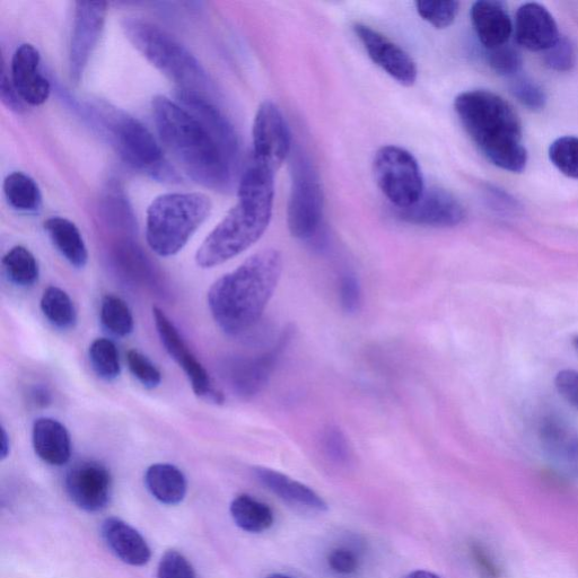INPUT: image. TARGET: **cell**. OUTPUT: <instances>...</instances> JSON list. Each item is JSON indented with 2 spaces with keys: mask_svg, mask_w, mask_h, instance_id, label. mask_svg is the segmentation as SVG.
<instances>
[{
  "mask_svg": "<svg viewBox=\"0 0 578 578\" xmlns=\"http://www.w3.org/2000/svg\"><path fill=\"white\" fill-rule=\"evenodd\" d=\"M266 578H294V577L285 574H271Z\"/></svg>",
  "mask_w": 578,
  "mask_h": 578,
  "instance_id": "obj_51",
  "label": "cell"
},
{
  "mask_svg": "<svg viewBox=\"0 0 578 578\" xmlns=\"http://www.w3.org/2000/svg\"><path fill=\"white\" fill-rule=\"evenodd\" d=\"M4 194L8 205L17 212L37 214L42 207L38 183L23 172L8 174L4 181Z\"/></svg>",
  "mask_w": 578,
  "mask_h": 578,
  "instance_id": "obj_28",
  "label": "cell"
},
{
  "mask_svg": "<svg viewBox=\"0 0 578 578\" xmlns=\"http://www.w3.org/2000/svg\"><path fill=\"white\" fill-rule=\"evenodd\" d=\"M3 63L2 77H0V98L5 107L16 113L24 111V102L12 81L11 74L7 73Z\"/></svg>",
  "mask_w": 578,
  "mask_h": 578,
  "instance_id": "obj_45",
  "label": "cell"
},
{
  "mask_svg": "<svg viewBox=\"0 0 578 578\" xmlns=\"http://www.w3.org/2000/svg\"><path fill=\"white\" fill-rule=\"evenodd\" d=\"M323 446L328 457L338 463L349 459V445L346 436L337 427H330L323 435Z\"/></svg>",
  "mask_w": 578,
  "mask_h": 578,
  "instance_id": "obj_43",
  "label": "cell"
},
{
  "mask_svg": "<svg viewBox=\"0 0 578 578\" xmlns=\"http://www.w3.org/2000/svg\"><path fill=\"white\" fill-rule=\"evenodd\" d=\"M416 11L422 19L437 30L449 28L457 19L460 4L453 0L446 2H416Z\"/></svg>",
  "mask_w": 578,
  "mask_h": 578,
  "instance_id": "obj_35",
  "label": "cell"
},
{
  "mask_svg": "<svg viewBox=\"0 0 578 578\" xmlns=\"http://www.w3.org/2000/svg\"><path fill=\"white\" fill-rule=\"evenodd\" d=\"M11 77L24 103L39 107L48 101L50 82L42 73L38 49L30 43H24L16 49L11 64Z\"/></svg>",
  "mask_w": 578,
  "mask_h": 578,
  "instance_id": "obj_18",
  "label": "cell"
},
{
  "mask_svg": "<svg viewBox=\"0 0 578 578\" xmlns=\"http://www.w3.org/2000/svg\"><path fill=\"white\" fill-rule=\"evenodd\" d=\"M34 400L38 402L39 405L46 406L49 404L50 396L49 393L42 389H37L33 393Z\"/></svg>",
  "mask_w": 578,
  "mask_h": 578,
  "instance_id": "obj_49",
  "label": "cell"
},
{
  "mask_svg": "<svg viewBox=\"0 0 578 578\" xmlns=\"http://www.w3.org/2000/svg\"><path fill=\"white\" fill-rule=\"evenodd\" d=\"M100 318L102 326L111 335L124 338L134 330V317L129 306L116 295L104 296Z\"/></svg>",
  "mask_w": 578,
  "mask_h": 578,
  "instance_id": "obj_32",
  "label": "cell"
},
{
  "mask_svg": "<svg viewBox=\"0 0 578 578\" xmlns=\"http://www.w3.org/2000/svg\"><path fill=\"white\" fill-rule=\"evenodd\" d=\"M234 522L244 531L261 533L273 527L275 518L270 507L250 495H240L231 504Z\"/></svg>",
  "mask_w": 578,
  "mask_h": 578,
  "instance_id": "obj_29",
  "label": "cell"
},
{
  "mask_svg": "<svg viewBox=\"0 0 578 578\" xmlns=\"http://www.w3.org/2000/svg\"><path fill=\"white\" fill-rule=\"evenodd\" d=\"M45 230L52 244L70 265L84 268L89 260L82 233L78 227L64 217H51L45 223Z\"/></svg>",
  "mask_w": 578,
  "mask_h": 578,
  "instance_id": "obj_24",
  "label": "cell"
},
{
  "mask_svg": "<svg viewBox=\"0 0 578 578\" xmlns=\"http://www.w3.org/2000/svg\"><path fill=\"white\" fill-rule=\"evenodd\" d=\"M102 537L105 544L122 562L143 566L150 562L151 549L142 534L124 521L110 518L102 524Z\"/></svg>",
  "mask_w": 578,
  "mask_h": 578,
  "instance_id": "obj_21",
  "label": "cell"
},
{
  "mask_svg": "<svg viewBox=\"0 0 578 578\" xmlns=\"http://www.w3.org/2000/svg\"><path fill=\"white\" fill-rule=\"evenodd\" d=\"M549 160L560 173L578 180V137L556 139L549 147Z\"/></svg>",
  "mask_w": 578,
  "mask_h": 578,
  "instance_id": "obj_34",
  "label": "cell"
},
{
  "mask_svg": "<svg viewBox=\"0 0 578 578\" xmlns=\"http://www.w3.org/2000/svg\"><path fill=\"white\" fill-rule=\"evenodd\" d=\"M292 189L287 225L295 239L309 241L318 234L323 216V190L318 171L301 148L292 151Z\"/></svg>",
  "mask_w": 578,
  "mask_h": 578,
  "instance_id": "obj_8",
  "label": "cell"
},
{
  "mask_svg": "<svg viewBox=\"0 0 578 578\" xmlns=\"http://www.w3.org/2000/svg\"><path fill=\"white\" fill-rule=\"evenodd\" d=\"M127 39L147 61L183 91L209 96L213 84L198 59L177 39L151 22L128 17L122 23Z\"/></svg>",
  "mask_w": 578,
  "mask_h": 578,
  "instance_id": "obj_6",
  "label": "cell"
},
{
  "mask_svg": "<svg viewBox=\"0 0 578 578\" xmlns=\"http://www.w3.org/2000/svg\"><path fill=\"white\" fill-rule=\"evenodd\" d=\"M32 442L38 457L51 466H64L72 455V441L67 428L54 418L35 420Z\"/></svg>",
  "mask_w": 578,
  "mask_h": 578,
  "instance_id": "obj_23",
  "label": "cell"
},
{
  "mask_svg": "<svg viewBox=\"0 0 578 578\" xmlns=\"http://www.w3.org/2000/svg\"><path fill=\"white\" fill-rule=\"evenodd\" d=\"M250 159L275 173L293 151L291 131L278 105L271 101L260 104L253 121Z\"/></svg>",
  "mask_w": 578,
  "mask_h": 578,
  "instance_id": "obj_10",
  "label": "cell"
},
{
  "mask_svg": "<svg viewBox=\"0 0 578 578\" xmlns=\"http://www.w3.org/2000/svg\"><path fill=\"white\" fill-rule=\"evenodd\" d=\"M515 39L518 45L536 52H545L560 39L557 23L545 6L524 4L515 16Z\"/></svg>",
  "mask_w": 578,
  "mask_h": 578,
  "instance_id": "obj_19",
  "label": "cell"
},
{
  "mask_svg": "<svg viewBox=\"0 0 578 578\" xmlns=\"http://www.w3.org/2000/svg\"><path fill=\"white\" fill-rule=\"evenodd\" d=\"M159 578H197L194 568L178 551L170 550L160 562Z\"/></svg>",
  "mask_w": 578,
  "mask_h": 578,
  "instance_id": "obj_41",
  "label": "cell"
},
{
  "mask_svg": "<svg viewBox=\"0 0 578 578\" xmlns=\"http://www.w3.org/2000/svg\"><path fill=\"white\" fill-rule=\"evenodd\" d=\"M353 30L367 55L384 73L402 86L410 87L416 83L417 65L408 52L389 39L387 35L372 29L369 25L356 23Z\"/></svg>",
  "mask_w": 578,
  "mask_h": 578,
  "instance_id": "obj_13",
  "label": "cell"
},
{
  "mask_svg": "<svg viewBox=\"0 0 578 578\" xmlns=\"http://www.w3.org/2000/svg\"><path fill=\"white\" fill-rule=\"evenodd\" d=\"M152 110L162 142L192 180L215 191L232 189L239 164L197 118L163 95L153 99Z\"/></svg>",
  "mask_w": 578,
  "mask_h": 578,
  "instance_id": "obj_2",
  "label": "cell"
},
{
  "mask_svg": "<svg viewBox=\"0 0 578 578\" xmlns=\"http://www.w3.org/2000/svg\"><path fill=\"white\" fill-rule=\"evenodd\" d=\"M5 274L10 282L19 287H31L38 282L40 269L33 253L16 245L3 258Z\"/></svg>",
  "mask_w": 578,
  "mask_h": 578,
  "instance_id": "obj_31",
  "label": "cell"
},
{
  "mask_svg": "<svg viewBox=\"0 0 578 578\" xmlns=\"http://www.w3.org/2000/svg\"><path fill=\"white\" fill-rule=\"evenodd\" d=\"M511 93L523 107L538 112L544 110L547 104V95L544 89L527 77L516 76L510 86Z\"/></svg>",
  "mask_w": 578,
  "mask_h": 578,
  "instance_id": "obj_37",
  "label": "cell"
},
{
  "mask_svg": "<svg viewBox=\"0 0 578 578\" xmlns=\"http://www.w3.org/2000/svg\"><path fill=\"white\" fill-rule=\"evenodd\" d=\"M544 61L546 66L555 72H569L576 63L573 43L565 37H560L553 47L545 51Z\"/></svg>",
  "mask_w": 578,
  "mask_h": 578,
  "instance_id": "obj_40",
  "label": "cell"
},
{
  "mask_svg": "<svg viewBox=\"0 0 578 578\" xmlns=\"http://www.w3.org/2000/svg\"><path fill=\"white\" fill-rule=\"evenodd\" d=\"M404 578H441V577L427 571H415L413 573H409Z\"/></svg>",
  "mask_w": 578,
  "mask_h": 578,
  "instance_id": "obj_50",
  "label": "cell"
},
{
  "mask_svg": "<svg viewBox=\"0 0 578 578\" xmlns=\"http://www.w3.org/2000/svg\"><path fill=\"white\" fill-rule=\"evenodd\" d=\"M573 346L578 354V336L573 338Z\"/></svg>",
  "mask_w": 578,
  "mask_h": 578,
  "instance_id": "obj_52",
  "label": "cell"
},
{
  "mask_svg": "<svg viewBox=\"0 0 578 578\" xmlns=\"http://www.w3.org/2000/svg\"><path fill=\"white\" fill-rule=\"evenodd\" d=\"M339 299L341 308L347 313H356L362 304V288L359 280L353 274L340 278Z\"/></svg>",
  "mask_w": 578,
  "mask_h": 578,
  "instance_id": "obj_42",
  "label": "cell"
},
{
  "mask_svg": "<svg viewBox=\"0 0 578 578\" xmlns=\"http://www.w3.org/2000/svg\"><path fill=\"white\" fill-rule=\"evenodd\" d=\"M108 4L104 2H77L69 46V74L80 83L107 21Z\"/></svg>",
  "mask_w": 578,
  "mask_h": 578,
  "instance_id": "obj_11",
  "label": "cell"
},
{
  "mask_svg": "<svg viewBox=\"0 0 578 578\" xmlns=\"http://www.w3.org/2000/svg\"><path fill=\"white\" fill-rule=\"evenodd\" d=\"M87 112L130 168L162 182L179 180L160 144L142 122L103 101L87 105Z\"/></svg>",
  "mask_w": 578,
  "mask_h": 578,
  "instance_id": "obj_5",
  "label": "cell"
},
{
  "mask_svg": "<svg viewBox=\"0 0 578 578\" xmlns=\"http://www.w3.org/2000/svg\"><path fill=\"white\" fill-rule=\"evenodd\" d=\"M212 203L199 192H173L153 200L147 209L146 239L161 257L177 255L205 223Z\"/></svg>",
  "mask_w": 578,
  "mask_h": 578,
  "instance_id": "obj_7",
  "label": "cell"
},
{
  "mask_svg": "<svg viewBox=\"0 0 578 578\" xmlns=\"http://www.w3.org/2000/svg\"><path fill=\"white\" fill-rule=\"evenodd\" d=\"M486 191L488 199L492 201L496 209L503 210V212H514V210L518 209V201L502 189L487 187Z\"/></svg>",
  "mask_w": 578,
  "mask_h": 578,
  "instance_id": "obj_47",
  "label": "cell"
},
{
  "mask_svg": "<svg viewBox=\"0 0 578 578\" xmlns=\"http://www.w3.org/2000/svg\"><path fill=\"white\" fill-rule=\"evenodd\" d=\"M542 445L554 457L568 462L578 461V433L562 419L547 417L539 427Z\"/></svg>",
  "mask_w": 578,
  "mask_h": 578,
  "instance_id": "obj_27",
  "label": "cell"
},
{
  "mask_svg": "<svg viewBox=\"0 0 578 578\" xmlns=\"http://www.w3.org/2000/svg\"><path fill=\"white\" fill-rule=\"evenodd\" d=\"M294 336L292 327L286 328L279 336L277 343L268 352L251 358H238L227 366L229 379L233 388L240 396L250 398L256 396L266 387L271 374L276 369L279 359Z\"/></svg>",
  "mask_w": 578,
  "mask_h": 578,
  "instance_id": "obj_15",
  "label": "cell"
},
{
  "mask_svg": "<svg viewBox=\"0 0 578 578\" xmlns=\"http://www.w3.org/2000/svg\"><path fill=\"white\" fill-rule=\"evenodd\" d=\"M100 216L105 225L116 231L133 233L136 218L133 208L119 182L112 180L100 198Z\"/></svg>",
  "mask_w": 578,
  "mask_h": 578,
  "instance_id": "obj_26",
  "label": "cell"
},
{
  "mask_svg": "<svg viewBox=\"0 0 578 578\" xmlns=\"http://www.w3.org/2000/svg\"><path fill=\"white\" fill-rule=\"evenodd\" d=\"M153 317L157 334H159L166 352L186 373L196 396L215 402L223 401L222 394L215 391L205 367L201 365L194 353L191 352L185 339H183L168 315L155 306L153 308Z\"/></svg>",
  "mask_w": 578,
  "mask_h": 578,
  "instance_id": "obj_12",
  "label": "cell"
},
{
  "mask_svg": "<svg viewBox=\"0 0 578 578\" xmlns=\"http://www.w3.org/2000/svg\"><path fill=\"white\" fill-rule=\"evenodd\" d=\"M471 555L481 576L484 578H498L499 569L487 550L480 545H472Z\"/></svg>",
  "mask_w": 578,
  "mask_h": 578,
  "instance_id": "obj_46",
  "label": "cell"
},
{
  "mask_svg": "<svg viewBox=\"0 0 578 578\" xmlns=\"http://www.w3.org/2000/svg\"><path fill=\"white\" fill-rule=\"evenodd\" d=\"M471 22L480 45L492 50L509 43L513 33V23L501 2L480 0L471 7Z\"/></svg>",
  "mask_w": 578,
  "mask_h": 578,
  "instance_id": "obj_20",
  "label": "cell"
},
{
  "mask_svg": "<svg viewBox=\"0 0 578 578\" xmlns=\"http://www.w3.org/2000/svg\"><path fill=\"white\" fill-rule=\"evenodd\" d=\"M400 221L426 227H455L466 220V208L461 201L442 188H431L417 203L406 209H397Z\"/></svg>",
  "mask_w": 578,
  "mask_h": 578,
  "instance_id": "obj_16",
  "label": "cell"
},
{
  "mask_svg": "<svg viewBox=\"0 0 578 578\" xmlns=\"http://www.w3.org/2000/svg\"><path fill=\"white\" fill-rule=\"evenodd\" d=\"M11 451V442L10 436H8L6 429L4 426L2 427V448H0V455H2V459H6L7 455L10 454Z\"/></svg>",
  "mask_w": 578,
  "mask_h": 578,
  "instance_id": "obj_48",
  "label": "cell"
},
{
  "mask_svg": "<svg viewBox=\"0 0 578 578\" xmlns=\"http://www.w3.org/2000/svg\"><path fill=\"white\" fill-rule=\"evenodd\" d=\"M373 172L382 194L397 209L415 205L424 194L422 170L414 155L405 148L381 147L374 156Z\"/></svg>",
  "mask_w": 578,
  "mask_h": 578,
  "instance_id": "obj_9",
  "label": "cell"
},
{
  "mask_svg": "<svg viewBox=\"0 0 578 578\" xmlns=\"http://www.w3.org/2000/svg\"><path fill=\"white\" fill-rule=\"evenodd\" d=\"M283 273V257L275 249L256 253L210 287V313L225 334L239 336L255 327L273 297Z\"/></svg>",
  "mask_w": 578,
  "mask_h": 578,
  "instance_id": "obj_3",
  "label": "cell"
},
{
  "mask_svg": "<svg viewBox=\"0 0 578 578\" xmlns=\"http://www.w3.org/2000/svg\"><path fill=\"white\" fill-rule=\"evenodd\" d=\"M66 490L80 509L101 512L110 503L112 495L110 471L98 461L77 462L67 472Z\"/></svg>",
  "mask_w": 578,
  "mask_h": 578,
  "instance_id": "obj_14",
  "label": "cell"
},
{
  "mask_svg": "<svg viewBox=\"0 0 578 578\" xmlns=\"http://www.w3.org/2000/svg\"><path fill=\"white\" fill-rule=\"evenodd\" d=\"M128 369L135 378L146 389H155L159 387L162 381V374L157 367L142 353L135 349L127 353Z\"/></svg>",
  "mask_w": 578,
  "mask_h": 578,
  "instance_id": "obj_39",
  "label": "cell"
},
{
  "mask_svg": "<svg viewBox=\"0 0 578 578\" xmlns=\"http://www.w3.org/2000/svg\"><path fill=\"white\" fill-rule=\"evenodd\" d=\"M487 64L498 75L505 77H516L522 69V56L518 49L507 45L485 50Z\"/></svg>",
  "mask_w": 578,
  "mask_h": 578,
  "instance_id": "obj_36",
  "label": "cell"
},
{
  "mask_svg": "<svg viewBox=\"0 0 578 578\" xmlns=\"http://www.w3.org/2000/svg\"><path fill=\"white\" fill-rule=\"evenodd\" d=\"M43 315L60 330L73 329L77 323V312L74 302L63 289L50 286L41 297Z\"/></svg>",
  "mask_w": 578,
  "mask_h": 578,
  "instance_id": "obj_30",
  "label": "cell"
},
{
  "mask_svg": "<svg viewBox=\"0 0 578 578\" xmlns=\"http://www.w3.org/2000/svg\"><path fill=\"white\" fill-rule=\"evenodd\" d=\"M555 387L560 397L578 410V371H560L555 378Z\"/></svg>",
  "mask_w": 578,
  "mask_h": 578,
  "instance_id": "obj_44",
  "label": "cell"
},
{
  "mask_svg": "<svg viewBox=\"0 0 578 578\" xmlns=\"http://www.w3.org/2000/svg\"><path fill=\"white\" fill-rule=\"evenodd\" d=\"M327 564L330 571L338 576H353L361 568V553L353 546L340 545L329 551Z\"/></svg>",
  "mask_w": 578,
  "mask_h": 578,
  "instance_id": "obj_38",
  "label": "cell"
},
{
  "mask_svg": "<svg viewBox=\"0 0 578 578\" xmlns=\"http://www.w3.org/2000/svg\"><path fill=\"white\" fill-rule=\"evenodd\" d=\"M275 174L249 160L241 174L238 203L210 232L196 253L200 268L223 265L262 238L273 216Z\"/></svg>",
  "mask_w": 578,
  "mask_h": 578,
  "instance_id": "obj_1",
  "label": "cell"
},
{
  "mask_svg": "<svg viewBox=\"0 0 578 578\" xmlns=\"http://www.w3.org/2000/svg\"><path fill=\"white\" fill-rule=\"evenodd\" d=\"M454 109L487 160L512 173L527 168L528 152L520 117L502 96L486 90L463 92L455 99Z\"/></svg>",
  "mask_w": 578,
  "mask_h": 578,
  "instance_id": "obj_4",
  "label": "cell"
},
{
  "mask_svg": "<svg viewBox=\"0 0 578 578\" xmlns=\"http://www.w3.org/2000/svg\"><path fill=\"white\" fill-rule=\"evenodd\" d=\"M92 369L102 380L113 381L121 372L120 357L115 343L107 338L95 339L90 347Z\"/></svg>",
  "mask_w": 578,
  "mask_h": 578,
  "instance_id": "obj_33",
  "label": "cell"
},
{
  "mask_svg": "<svg viewBox=\"0 0 578 578\" xmlns=\"http://www.w3.org/2000/svg\"><path fill=\"white\" fill-rule=\"evenodd\" d=\"M255 475L271 493L292 506L312 512H324L328 509L327 503L313 489L282 474V472L268 468H256Z\"/></svg>",
  "mask_w": 578,
  "mask_h": 578,
  "instance_id": "obj_22",
  "label": "cell"
},
{
  "mask_svg": "<svg viewBox=\"0 0 578 578\" xmlns=\"http://www.w3.org/2000/svg\"><path fill=\"white\" fill-rule=\"evenodd\" d=\"M178 103L197 118L209 131L217 143L231 159L240 163V142L238 134L223 112L216 107L209 96L197 92L178 90Z\"/></svg>",
  "mask_w": 578,
  "mask_h": 578,
  "instance_id": "obj_17",
  "label": "cell"
},
{
  "mask_svg": "<svg viewBox=\"0 0 578 578\" xmlns=\"http://www.w3.org/2000/svg\"><path fill=\"white\" fill-rule=\"evenodd\" d=\"M145 484L151 494L163 504L177 505L187 494V479L183 472L169 463H156L147 469Z\"/></svg>",
  "mask_w": 578,
  "mask_h": 578,
  "instance_id": "obj_25",
  "label": "cell"
}]
</instances>
